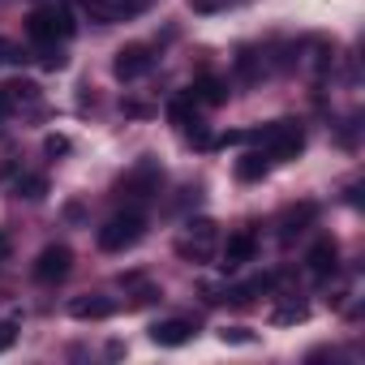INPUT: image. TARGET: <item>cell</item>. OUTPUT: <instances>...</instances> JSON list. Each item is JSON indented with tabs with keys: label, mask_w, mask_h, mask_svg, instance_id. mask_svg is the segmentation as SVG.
<instances>
[{
	"label": "cell",
	"mask_w": 365,
	"mask_h": 365,
	"mask_svg": "<svg viewBox=\"0 0 365 365\" xmlns=\"http://www.w3.org/2000/svg\"><path fill=\"white\" fill-rule=\"evenodd\" d=\"M9 112H14V108H9V99H5V91H0V120H5Z\"/></svg>",
	"instance_id": "cell-27"
},
{
	"label": "cell",
	"mask_w": 365,
	"mask_h": 365,
	"mask_svg": "<svg viewBox=\"0 0 365 365\" xmlns=\"http://www.w3.org/2000/svg\"><path fill=\"white\" fill-rule=\"evenodd\" d=\"M150 65H155V56H150L146 43H125V48L116 52V61H112V73H116L120 82H138Z\"/></svg>",
	"instance_id": "cell-7"
},
{
	"label": "cell",
	"mask_w": 365,
	"mask_h": 365,
	"mask_svg": "<svg viewBox=\"0 0 365 365\" xmlns=\"http://www.w3.org/2000/svg\"><path fill=\"white\" fill-rule=\"evenodd\" d=\"M254 250H258V241H254V232H250V228L232 232V237H228V245H224V267L232 271V267L250 262V258H254Z\"/></svg>",
	"instance_id": "cell-11"
},
{
	"label": "cell",
	"mask_w": 365,
	"mask_h": 365,
	"mask_svg": "<svg viewBox=\"0 0 365 365\" xmlns=\"http://www.w3.org/2000/svg\"><path fill=\"white\" fill-rule=\"evenodd\" d=\"M9 250H14V241H9V232H5V228H0V262L9 258Z\"/></svg>",
	"instance_id": "cell-25"
},
{
	"label": "cell",
	"mask_w": 365,
	"mask_h": 365,
	"mask_svg": "<svg viewBox=\"0 0 365 365\" xmlns=\"http://www.w3.org/2000/svg\"><path fill=\"white\" fill-rule=\"evenodd\" d=\"M82 14L99 26H112V22H125V9L116 5V0H82Z\"/></svg>",
	"instance_id": "cell-14"
},
{
	"label": "cell",
	"mask_w": 365,
	"mask_h": 365,
	"mask_svg": "<svg viewBox=\"0 0 365 365\" xmlns=\"http://www.w3.org/2000/svg\"><path fill=\"white\" fill-rule=\"evenodd\" d=\"M176 250H180V258H190V262H211L215 258V224L211 220H194Z\"/></svg>",
	"instance_id": "cell-4"
},
{
	"label": "cell",
	"mask_w": 365,
	"mask_h": 365,
	"mask_svg": "<svg viewBox=\"0 0 365 365\" xmlns=\"http://www.w3.org/2000/svg\"><path fill=\"white\" fill-rule=\"evenodd\" d=\"M14 339H18V327H14V322H0V352L14 348Z\"/></svg>",
	"instance_id": "cell-22"
},
{
	"label": "cell",
	"mask_w": 365,
	"mask_h": 365,
	"mask_svg": "<svg viewBox=\"0 0 365 365\" xmlns=\"http://www.w3.org/2000/svg\"><path fill=\"white\" fill-rule=\"evenodd\" d=\"M305 318H309V305H305V301H297V297L271 309V322H275V327H297V322H305Z\"/></svg>",
	"instance_id": "cell-16"
},
{
	"label": "cell",
	"mask_w": 365,
	"mask_h": 365,
	"mask_svg": "<svg viewBox=\"0 0 365 365\" xmlns=\"http://www.w3.org/2000/svg\"><path fill=\"white\" fill-rule=\"evenodd\" d=\"M258 142H262V150L271 155V163H275V159H297L301 146H305V129H301L297 120H275V125H267V129L258 133Z\"/></svg>",
	"instance_id": "cell-3"
},
{
	"label": "cell",
	"mask_w": 365,
	"mask_h": 365,
	"mask_svg": "<svg viewBox=\"0 0 365 365\" xmlns=\"http://www.w3.org/2000/svg\"><path fill=\"white\" fill-rule=\"evenodd\" d=\"M18 194L35 202V198H43V194H48V180H43V176H22V180H18Z\"/></svg>",
	"instance_id": "cell-19"
},
{
	"label": "cell",
	"mask_w": 365,
	"mask_h": 365,
	"mask_svg": "<svg viewBox=\"0 0 365 365\" xmlns=\"http://www.w3.org/2000/svg\"><path fill=\"white\" fill-rule=\"evenodd\" d=\"M9 99V108H35L39 103V86L35 82H9V86H0Z\"/></svg>",
	"instance_id": "cell-17"
},
{
	"label": "cell",
	"mask_w": 365,
	"mask_h": 365,
	"mask_svg": "<svg viewBox=\"0 0 365 365\" xmlns=\"http://www.w3.org/2000/svg\"><path fill=\"white\" fill-rule=\"evenodd\" d=\"M9 61H18V48L9 39H0V65H9Z\"/></svg>",
	"instance_id": "cell-24"
},
{
	"label": "cell",
	"mask_w": 365,
	"mask_h": 365,
	"mask_svg": "<svg viewBox=\"0 0 365 365\" xmlns=\"http://www.w3.org/2000/svg\"><path fill=\"white\" fill-rule=\"evenodd\" d=\"M35 279L39 284H56V279H65L69 271H73V250L69 245H48L39 258H35Z\"/></svg>",
	"instance_id": "cell-6"
},
{
	"label": "cell",
	"mask_w": 365,
	"mask_h": 365,
	"mask_svg": "<svg viewBox=\"0 0 365 365\" xmlns=\"http://www.w3.org/2000/svg\"><path fill=\"white\" fill-rule=\"evenodd\" d=\"M43 146H48V155H65V150H69V138H61V133H52V138H48Z\"/></svg>",
	"instance_id": "cell-23"
},
{
	"label": "cell",
	"mask_w": 365,
	"mask_h": 365,
	"mask_svg": "<svg viewBox=\"0 0 365 365\" xmlns=\"http://www.w3.org/2000/svg\"><path fill=\"white\" fill-rule=\"evenodd\" d=\"M314 215H318V207H314V202H301V207H288V211L279 215V241L288 245L292 237H301V232H305V224H309Z\"/></svg>",
	"instance_id": "cell-9"
},
{
	"label": "cell",
	"mask_w": 365,
	"mask_h": 365,
	"mask_svg": "<svg viewBox=\"0 0 365 365\" xmlns=\"http://www.w3.org/2000/svg\"><path fill=\"white\" fill-rule=\"evenodd\" d=\"M271 172V155L267 150H250L237 159V180H262Z\"/></svg>",
	"instance_id": "cell-15"
},
{
	"label": "cell",
	"mask_w": 365,
	"mask_h": 365,
	"mask_svg": "<svg viewBox=\"0 0 365 365\" xmlns=\"http://www.w3.org/2000/svg\"><path fill=\"white\" fill-rule=\"evenodd\" d=\"M305 262H309V275H314V279H327V275L335 271V262H339V245H335L331 237H322V241L309 250Z\"/></svg>",
	"instance_id": "cell-10"
},
{
	"label": "cell",
	"mask_w": 365,
	"mask_h": 365,
	"mask_svg": "<svg viewBox=\"0 0 365 365\" xmlns=\"http://www.w3.org/2000/svg\"><path fill=\"white\" fill-rule=\"evenodd\" d=\"M194 9L198 14H211V9H220V0H194Z\"/></svg>",
	"instance_id": "cell-26"
},
{
	"label": "cell",
	"mask_w": 365,
	"mask_h": 365,
	"mask_svg": "<svg viewBox=\"0 0 365 365\" xmlns=\"http://www.w3.org/2000/svg\"><path fill=\"white\" fill-rule=\"evenodd\" d=\"M220 339H224V344H250L254 335H250L245 327H224V331H220Z\"/></svg>",
	"instance_id": "cell-20"
},
{
	"label": "cell",
	"mask_w": 365,
	"mask_h": 365,
	"mask_svg": "<svg viewBox=\"0 0 365 365\" xmlns=\"http://www.w3.org/2000/svg\"><path fill=\"white\" fill-rule=\"evenodd\" d=\"M112 309H116L112 297H73V301H69V314L82 318V322H86V318H108Z\"/></svg>",
	"instance_id": "cell-13"
},
{
	"label": "cell",
	"mask_w": 365,
	"mask_h": 365,
	"mask_svg": "<svg viewBox=\"0 0 365 365\" xmlns=\"http://www.w3.org/2000/svg\"><path fill=\"white\" fill-rule=\"evenodd\" d=\"M190 99H194V103H207V108H220V103H228V86H224L215 73H202V78L194 82Z\"/></svg>",
	"instance_id": "cell-12"
},
{
	"label": "cell",
	"mask_w": 365,
	"mask_h": 365,
	"mask_svg": "<svg viewBox=\"0 0 365 365\" xmlns=\"http://www.w3.org/2000/svg\"><path fill=\"white\" fill-rule=\"evenodd\" d=\"M194 108H198V103L190 99V91H185V95H176V99L168 103V120H172L176 129H190V120H194Z\"/></svg>",
	"instance_id": "cell-18"
},
{
	"label": "cell",
	"mask_w": 365,
	"mask_h": 365,
	"mask_svg": "<svg viewBox=\"0 0 365 365\" xmlns=\"http://www.w3.org/2000/svg\"><path fill=\"white\" fill-rule=\"evenodd\" d=\"M116 5L125 9V18H138V14H146V5H150V0H116Z\"/></svg>",
	"instance_id": "cell-21"
},
{
	"label": "cell",
	"mask_w": 365,
	"mask_h": 365,
	"mask_svg": "<svg viewBox=\"0 0 365 365\" xmlns=\"http://www.w3.org/2000/svg\"><path fill=\"white\" fill-rule=\"evenodd\" d=\"M190 335H194V322H185V318H168V322H155L150 327V339L159 348H180Z\"/></svg>",
	"instance_id": "cell-8"
},
{
	"label": "cell",
	"mask_w": 365,
	"mask_h": 365,
	"mask_svg": "<svg viewBox=\"0 0 365 365\" xmlns=\"http://www.w3.org/2000/svg\"><path fill=\"white\" fill-rule=\"evenodd\" d=\"M142 232H146V220H142L138 211H120V215H112V220L99 228V250L125 254V250H133V245L142 241Z\"/></svg>",
	"instance_id": "cell-2"
},
{
	"label": "cell",
	"mask_w": 365,
	"mask_h": 365,
	"mask_svg": "<svg viewBox=\"0 0 365 365\" xmlns=\"http://www.w3.org/2000/svg\"><path fill=\"white\" fill-rule=\"evenodd\" d=\"M159 180H163V168L155 159H142L133 172H125L120 198H150V194H159Z\"/></svg>",
	"instance_id": "cell-5"
},
{
	"label": "cell",
	"mask_w": 365,
	"mask_h": 365,
	"mask_svg": "<svg viewBox=\"0 0 365 365\" xmlns=\"http://www.w3.org/2000/svg\"><path fill=\"white\" fill-rule=\"evenodd\" d=\"M73 14L61 9V5H48V9H35L26 18V35L39 43V48H56V39H73Z\"/></svg>",
	"instance_id": "cell-1"
}]
</instances>
